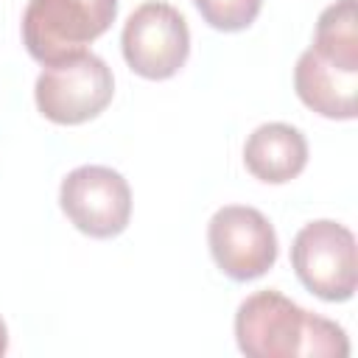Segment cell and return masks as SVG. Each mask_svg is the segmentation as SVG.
I'll return each instance as SVG.
<instances>
[{"label": "cell", "instance_id": "5b68a950", "mask_svg": "<svg viewBox=\"0 0 358 358\" xmlns=\"http://www.w3.org/2000/svg\"><path fill=\"white\" fill-rule=\"evenodd\" d=\"M120 50L129 70L140 78H173L190 56V28L185 14L162 0L140 3L123 22Z\"/></svg>", "mask_w": 358, "mask_h": 358}, {"label": "cell", "instance_id": "6da1fadb", "mask_svg": "<svg viewBox=\"0 0 358 358\" xmlns=\"http://www.w3.org/2000/svg\"><path fill=\"white\" fill-rule=\"evenodd\" d=\"M235 341L249 358H344L350 338L341 324L299 308L285 294L266 288L238 305Z\"/></svg>", "mask_w": 358, "mask_h": 358}, {"label": "cell", "instance_id": "7c38bea8", "mask_svg": "<svg viewBox=\"0 0 358 358\" xmlns=\"http://www.w3.org/2000/svg\"><path fill=\"white\" fill-rule=\"evenodd\" d=\"M6 352H8V327L0 319V355H6Z\"/></svg>", "mask_w": 358, "mask_h": 358}, {"label": "cell", "instance_id": "9c48e42d", "mask_svg": "<svg viewBox=\"0 0 358 358\" xmlns=\"http://www.w3.org/2000/svg\"><path fill=\"white\" fill-rule=\"evenodd\" d=\"M243 165L266 185H285L305 171L308 140L291 123H260L243 143Z\"/></svg>", "mask_w": 358, "mask_h": 358}, {"label": "cell", "instance_id": "ba28073f", "mask_svg": "<svg viewBox=\"0 0 358 358\" xmlns=\"http://www.w3.org/2000/svg\"><path fill=\"white\" fill-rule=\"evenodd\" d=\"M294 90L299 101L322 117L330 120H352L355 92H358V70L344 67L338 62L324 59L313 48L302 50L294 67Z\"/></svg>", "mask_w": 358, "mask_h": 358}, {"label": "cell", "instance_id": "8992f818", "mask_svg": "<svg viewBox=\"0 0 358 358\" xmlns=\"http://www.w3.org/2000/svg\"><path fill=\"white\" fill-rule=\"evenodd\" d=\"M59 207L78 232L106 241L129 227L131 187L109 165H78L59 185Z\"/></svg>", "mask_w": 358, "mask_h": 358}, {"label": "cell", "instance_id": "7a4b0ae2", "mask_svg": "<svg viewBox=\"0 0 358 358\" xmlns=\"http://www.w3.org/2000/svg\"><path fill=\"white\" fill-rule=\"evenodd\" d=\"M120 0H28L22 11V42L39 64L87 50L117 17Z\"/></svg>", "mask_w": 358, "mask_h": 358}, {"label": "cell", "instance_id": "3957f363", "mask_svg": "<svg viewBox=\"0 0 358 358\" xmlns=\"http://www.w3.org/2000/svg\"><path fill=\"white\" fill-rule=\"evenodd\" d=\"M112 67L90 50L42 64V73L34 84L36 109L42 117L59 126H78L98 117L112 103Z\"/></svg>", "mask_w": 358, "mask_h": 358}, {"label": "cell", "instance_id": "8fae6325", "mask_svg": "<svg viewBox=\"0 0 358 358\" xmlns=\"http://www.w3.org/2000/svg\"><path fill=\"white\" fill-rule=\"evenodd\" d=\"M193 6L199 8L201 20L210 28L235 34V31L249 28L257 20L263 0H193Z\"/></svg>", "mask_w": 358, "mask_h": 358}, {"label": "cell", "instance_id": "30bf717a", "mask_svg": "<svg viewBox=\"0 0 358 358\" xmlns=\"http://www.w3.org/2000/svg\"><path fill=\"white\" fill-rule=\"evenodd\" d=\"M316 53H322L330 62H338L344 67L358 70V17H355V0H336L330 3L313 31Z\"/></svg>", "mask_w": 358, "mask_h": 358}, {"label": "cell", "instance_id": "277c9868", "mask_svg": "<svg viewBox=\"0 0 358 358\" xmlns=\"http://www.w3.org/2000/svg\"><path fill=\"white\" fill-rule=\"evenodd\" d=\"M296 280L324 302H347L358 285L355 235L350 227L319 218L308 221L291 243Z\"/></svg>", "mask_w": 358, "mask_h": 358}, {"label": "cell", "instance_id": "52a82bcc", "mask_svg": "<svg viewBox=\"0 0 358 358\" xmlns=\"http://www.w3.org/2000/svg\"><path fill=\"white\" fill-rule=\"evenodd\" d=\"M207 243L215 266L235 282L263 277L277 263V232L249 204H224L207 224Z\"/></svg>", "mask_w": 358, "mask_h": 358}]
</instances>
